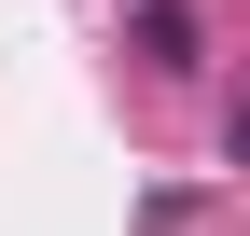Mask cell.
I'll use <instances>...</instances> for the list:
<instances>
[{
    "label": "cell",
    "instance_id": "1",
    "mask_svg": "<svg viewBox=\"0 0 250 236\" xmlns=\"http://www.w3.org/2000/svg\"><path fill=\"white\" fill-rule=\"evenodd\" d=\"M125 42H139V70H195V14H181V0H153Z\"/></svg>",
    "mask_w": 250,
    "mask_h": 236
},
{
    "label": "cell",
    "instance_id": "2",
    "mask_svg": "<svg viewBox=\"0 0 250 236\" xmlns=\"http://www.w3.org/2000/svg\"><path fill=\"white\" fill-rule=\"evenodd\" d=\"M223 167H236V181H250V98L223 111Z\"/></svg>",
    "mask_w": 250,
    "mask_h": 236
}]
</instances>
